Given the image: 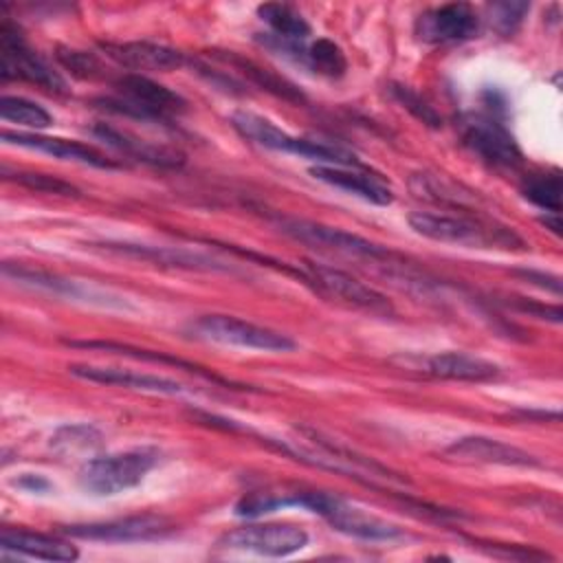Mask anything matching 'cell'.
Returning <instances> with one entry per match:
<instances>
[{
  "label": "cell",
  "mask_w": 563,
  "mask_h": 563,
  "mask_svg": "<svg viewBox=\"0 0 563 563\" xmlns=\"http://www.w3.org/2000/svg\"><path fill=\"white\" fill-rule=\"evenodd\" d=\"M407 222L418 235L442 244L504 251L526 249V242L510 227L466 211H413Z\"/></svg>",
  "instance_id": "obj_1"
},
{
  "label": "cell",
  "mask_w": 563,
  "mask_h": 563,
  "mask_svg": "<svg viewBox=\"0 0 563 563\" xmlns=\"http://www.w3.org/2000/svg\"><path fill=\"white\" fill-rule=\"evenodd\" d=\"M231 125L242 139L273 152L295 154V156L314 161L317 165H361L356 154L350 150H343L339 145H328L321 141L292 136L279 125H275L273 121H268L266 117L249 110H235L231 114Z\"/></svg>",
  "instance_id": "obj_2"
},
{
  "label": "cell",
  "mask_w": 563,
  "mask_h": 563,
  "mask_svg": "<svg viewBox=\"0 0 563 563\" xmlns=\"http://www.w3.org/2000/svg\"><path fill=\"white\" fill-rule=\"evenodd\" d=\"M117 97L97 99V103L114 114H125L143 121H169L187 110V101L167 86L147 75L125 73L117 81Z\"/></svg>",
  "instance_id": "obj_3"
},
{
  "label": "cell",
  "mask_w": 563,
  "mask_h": 563,
  "mask_svg": "<svg viewBox=\"0 0 563 563\" xmlns=\"http://www.w3.org/2000/svg\"><path fill=\"white\" fill-rule=\"evenodd\" d=\"M161 451L154 446H136L101 457L88 460L79 468V486L92 495L108 497L125 493L143 482V477L158 464Z\"/></svg>",
  "instance_id": "obj_4"
},
{
  "label": "cell",
  "mask_w": 563,
  "mask_h": 563,
  "mask_svg": "<svg viewBox=\"0 0 563 563\" xmlns=\"http://www.w3.org/2000/svg\"><path fill=\"white\" fill-rule=\"evenodd\" d=\"M286 504L288 506H299L306 508L319 517H323L334 530L356 537V539H365V541H391L396 537H400V528L378 519L374 515H367L354 506H350L347 501H343L336 495H328V493H319V490H299V493H286Z\"/></svg>",
  "instance_id": "obj_5"
},
{
  "label": "cell",
  "mask_w": 563,
  "mask_h": 563,
  "mask_svg": "<svg viewBox=\"0 0 563 563\" xmlns=\"http://www.w3.org/2000/svg\"><path fill=\"white\" fill-rule=\"evenodd\" d=\"M189 332L191 336L202 341L244 350L292 352L297 347V341L292 336L233 314H202L189 323Z\"/></svg>",
  "instance_id": "obj_6"
},
{
  "label": "cell",
  "mask_w": 563,
  "mask_h": 563,
  "mask_svg": "<svg viewBox=\"0 0 563 563\" xmlns=\"http://www.w3.org/2000/svg\"><path fill=\"white\" fill-rule=\"evenodd\" d=\"M0 75L4 81H29L51 95L68 92L66 81L24 42L20 29L9 20L0 24Z\"/></svg>",
  "instance_id": "obj_7"
},
{
  "label": "cell",
  "mask_w": 563,
  "mask_h": 563,
  "mask_svg": "<svg viewBox=\"0 0 563 563\" xmlns=\"http://www.w3.org/2000/svg\"><path fill=\"white\" fill-rule=\"evenodd\" d=\"M277 227L288 238H292L301 244L314 246V249L341 253V255L356 257V260H369V262L389 260V251L385 246H380L367 238H361L356 233H350L345 229H339V227H328L323 222L288 218V216H279Z\"/></svg>",
  "instance_id": "obj_8"
},
{
  "label": "cell",
  "mask_w": 563,
  "mask_h": 563,
  "mask_svg": "<svg viewBox=\"0 0 563 563\" xmlns=\"http://www.w3.org/2000/svg\"><path fill=\"white\" fill-rule=\"evenodd\" d=\"M462 139L466 147L493 167H517L521 163V150L497 108L468 114L462 123Z\"/></svg>",
  "instance_id": "obj_9"
},
{
  "label": "cell",
  "mask_w": 563,
  "mask_h": 563,
  "mask_svg": "<svg viewBox=\"0 0 563 563\" xmlns=\"http://www.w3.org/2000/svg\"><path fill=\"white\" fill-rule=\"evenodd\" d=\"M303 279L310 284L314 290H319L325 297H334L352 308L365 310L369 314H391L394 306L387 301L385 295H380L376 288L363 284L354 275L319 264V262H303Z\"/></svg>",
  "instance_id": "obj_10"
},
{
  "label": "cell",
  "mask_w": 563,
  "mask_h": 563,
  "mask_svg": "<svg viewBox=\"0 0 563 563\" xmlns=\"http://www.w3.org/2000/svg\"><path fill=\"white\" fill-rule=\"evenodd\" d=\"M220 543L260 556H290L308 545V532L295 523H249L227 532Z\"/></svg>",
  "instance_id": "obj_11"
},
{
  "label": "cell",
  "mask_w": 563,
  "mask_h": 563,
  "mask_svg": "<svg viewBox=\"0 0 563 563\" xmlns=\"http://www.w3.org/2000/svg\"><path fill=\"white\" fill-rule=\"evenodd\" d=\"M402 367L416 369L431 378L462 380V383H484L499 376V365L466 352H435L424 356L400 358Z\"/></svg>",
  "instance_id": "obj_12"
},
{
  "label": "cell",
  "mask_w": 563,
  "mask_h": 563,
  "mask_svg": "<svg viewBox=\"0 0 563 563\" xmlns=\"http://www.w3.org/2000/svg\"><path fill=\"white\" fill-rule=\"evenodd\" d=\"M66 534L77 539H90V541H152L163 539L169 532H174V523L158 515H134V517H121L112 521H97V523H75L64 528Z\"/></svg>",
  "instance_id": "obj_13"
},
{
  "label": "cell",
  "mask_w": 563,
  "mask_h": 563,
  "mask_svg": "<svg viewBox=\"0 0 563 563\" xmlns=\"http://www.w3.org/2000/svg\"><path fill=\"white\" fill-rule=\"evenodd\" d=\"M479 18L466 2H451L433 7L418 15L416 35L427 44L464 42L477 33Z\"/></svg>",
  "instance_id": "obj_14"
},
{
  "label": "cell",
  "mask_w": 563,
  "mask_h": 563,
  "mask_svg": "<svg viewBox=\"0 0 563 563\" xmlns=\"http://www.w3.org/2000/svg\"><path fill=\"white\" fill-rule=\"evenodd\" d=\"M310 176L343 189L347 194H354L372 205H391L394 200V189L387 178H383L378 172L361 165H312Z\"/></svg>",
  "instance_id": "obj_15"
},
{
  "label": "cell",
  "mask_w": 563,
  "mask_h": 563,
  "mask_svg": "<svg viewBox=\"0 0 563 563\" xmlns=\"http://www.w3.org/2000/svg\"><path fill=\"white\" fill-rule=\"evenodd\" d=\"M444 455L466 464H495V466H521V468L541 466V462L532 453L488 435H464L451 442L444 449Z\"/></svg>",
  "instance_id": "obj_16"
},
{
  "label": "cell",
  "mask_w": 563,
  "mask_h": 563,
  "mask_svg": "<svg viewBox=\"0 0 563 563\" xmlns=\"http://www.w3.org/2000/svg\"><path fill=\"white\" fill-rule=\"evenodd\" d=\"M2 141L9 143V145H20V147H26V150L51 154V156H55L59 161L81 163V165H90V167H99V169H114V167H119L117 161L108 158L97 147L79 143V141H68V139H59V136H46V134H37V132H9V130L2 132Z\"/></svg>",
  "instance_id": "obj_17"
},
{
  "label": "cell",
  "mask_w": 563,
  "mask_h": 563,
  "mask_svg": "<svg viewBox=\"0 0 563 563\" xmlns=\"http://www.w3.org/2000/svg\"><path fill=\"white\" fill-rule=\"evenodd\" d=\"M68 372L77 378L90 380V383H101V385H117L125 389H136V391H147V394H183L185 385L161 374H147V372H136V369H125V367H110V365H88V363H75L68 365Z\"/></svg>",
  "instance_id": "obj_18"
},
{
  "label": "cell",
  "mask_w": 563,
  "mask_h": 563,
  "mask_svg": "<svg viewBox=\"0 0 563 563\" xmlns=\"http://www.w3.org/2000/svg\"><path fill=\"white\" fill-rule=\"evenodd\" d=\"M99 46L114 64L136 70L139 75L141 70H176L187 62L180 51L154 42H101Z\"/></svg>",
  "instance_id": "obj_19"
},
{
  "label": "cell",
  "mask_w": 563,
  "mask_h": 563,
  "mask_svg": "<svg viewBox=\"0 0 563 563\" xmlns=\"http://www.w3.org/2000/svg\"><path fill=\"white\" fill-rule=\"evenodd\" d=\"M2 273H4V277L15 279L18 284H24V286H31V288H37V290H46V292L57 295V297H68V299H75V301L81 299V301L99 303V306H119V308L125 306V301H121L119 297H110L108 292H101L92 286H86V284L75 282V279H64V277H57V275H51V273L33 271V268H26V266L4 264Z\"/></svg>",
  "instance_id": "obj_20"
},
{
  "label": "cell",
  "mask_w": 563,
  "mask_h": 563,
  "mask_svg": "<svg viewBox=\"0 0 563 563\" xmlns=\"http://www.w3.org/2000/svg\"><path fill=\"white\" fill-rule=\"evenodd\" d=\"M92 134L103 141L108 147L134 158V161H141V163H147V165H154V167H178L183 163V154L180 152H174L169 147H163V145H154L145 139H139L125 130H119L110 123H97L92 128Z\"/></svg>",
  "instance_id": "obj_21"
},
{
  "label": "cell",
  "mask_w": 563,
  "mask_h": 563,
  "mask_svg": "<svg viewBox=\"0 0 563 563\" xmlns=\"http://www.w3.org/2000/svg\"><path fill=\"white\" fill-rule=\"evenodd\" d=\"M0 545L4 552H15L44 561H75L79 556L77 548L59 537L31 532V530H13L4 528L0 534Z\"/></svg>",
  "instance_id": "obj_22"
},
{
  "label": "cell",
  "mask_w": 563,
  "mask_h": 563,
  "mask_svg": "<svg viewBox=\"0 0 563 563\" xmlns=\"http://www.w3.org/2000/svg\"><path fill=\"white\" fill-rule=\"evenodd\" d=\"M108 251L128 255V257H139V260H150L154 264H167V266H180V268H205V271H216L224 268L222 264L213 262L207 255L200 253H189V251H176V249H163V246H143V244H103Z\"/></svg>",
  "instance_id": "obj_23"
},
{
  "label": "cell",
  "mask_w": 563,
  "mask_h": 563,
  "mask_svg": "<svg viewBox=\"0 0 563 563\" xmlns=\"http://www.w3.org/2000/svg\"><path fill=\"white\" fill-rule=\"evenodd\" d=\"M66 345L73 347H81V350H99V352H110V354H121V356H130V358H139V361H147V363H156V365H172L178 369H187L194 372L198 376H205L213 383H222V378H218L216 374H209L205 369H200L196 363L183 361L178 356H169L165 352H152V350H143V347H134L130 343H114V341H66Z\"/></svg>",
  "instance_id": "obj_24"
},
{
  "label": "cell",
  "mask_w": 563,
  "mask_h": 563,
  "mask_svg": "<svg viewBox=\"0 0 563 563\" xmlns=\"http://www.w3.org/2000/svg\"><path fill=\"white\" fill-rule=\"evenodd\" d=\"M220 57H222L224 62H229L235 70H240V73H242L251 84H255L260 90H266V92H271V95H275V97H279V99H286V101H292V103L306 101L303 92H301L295 84H290L286 77L273 73L271 68L260 66V64H255V62H251V59H244V57H240V55H235V53L220 55Z\"/></svg>",
  "instance_id": "obj_25"
},
{
  "label": "cell",
  "mask_w": 563,
  "mask_h": 563,
  "mask_svg": "<svg viewBox=\"0 0 563 563\" xmlns=\"http://www.w3.org/2000/svg\"><path fill=\"white\" fill-rule=\"evenodd\" d=\"M257 15L264 24H268V29L273 31L271 35L284 40V42H292V44H303L310 35V24L306 22V18L290 4H282V2H266L257 7Z\"/></svg>",
  "instance_id": "obj_26"
},
{
  "label": "cell",
  "mask_w": 563,
  "mask_h": 563,
  "mask_svg": "<svg viewBox=\"0 0 563 563\" xmlns=\"http://www.w3.org/2000/svg\"><path fill=\"white\" fill-rule=\"evenodd\" d=\"M299 62L328 79H339L347 70V57L343 48L328 37H317L314 42L306 44Z\"/></svg>",
  "instance_id": "obj_27"
},
{
  "label": "cell",
  "mask_w": 563,
  "mask_h": 563,
  "mask_svg": "<svg viewBox=\"0 0 563 563\" xmlns=\"http://www.w3.org/2000/svg\"><path fill=\"white\" fill-rule=\"evenodd\" d=\"M521 194H523L526 200H530L539 209L550 211V213H559L561 211V194H563L559 172L528 176L521 185Z\"/></svg>",
  "instance_id": "obj_28"
},
{
  "label": "cell",
  "mask_w": 563,
  "mask_h": 563,
  "mask_svg": "<svg viewBox=\"0 0 563 563\" xmlns=\"http://www.w3.org/2000/svg\"><path fill=\"white\" fill-rule=\"evenodd\" d=\"M0 117L9 123L24 125L29 130H44L53 123V117L40 103L13 95H4L0 99Z\"/></svg>",
  "instance_id": "obj_29"
},
{
  "label": "cell",
  "mask_w": 563,
  "mask_h": 563,
  "mask_svg": "<svg viewBox=\"0 0 563 563\" xmlns=\"http://www.w3.org/2000/svg\"><path fill=\"white\" fill-rule=\"evenodd\" d=\"M101 444V433L92 424H68L55 431L51 438V446L64 453L73 451H90Z\"/></svg>",
  "instance_id": "obj_30"
},
{
  "label": "cell",
  "mask_w": 563,
  "mask_h": 563,
  "mask_svg": "<svg viewBox=\"0 0 563 563\" xmlns=\"http://www.w3.org/2000/svg\"><path fill=\"white\" fill-rule=\"evenodd\" d=\"M57 62L73 75L79 79H97L103 75V66L99 62V57L90 51H79V48H68V46H59L55 53Z\"/></svg>",
  "instance_id": "obj_31"
},
{
  "label": "cell",
  "mask_w": 563,
  "mask_h": 563,
  "mask_svg": "<svg viewBox=\"0 0 563 563\" xmlns=\"http://www.w3.org/2000/svg\"><path fill=\"white\" fill-rule=\"evenodd\" d=\"M389 92H391V97H394L405 110H409L416 119H420V121L427 123L429 128H440V125H442V119H440V114L433 110V106H431L429 101H424L422 95H418L413 88L402 86V84H391V86H389Z\"/></svg>",
  "instance_id": "obj_32"
},
{
  "label": "cell",
  "mask_w": 563,
  "mask_h": 563,
  "mask_svg": "<svg viewBox=\"0 0 563 563\" xmlns=\"http://www.w3.org/2000/svg\"><path fill=\"white\" fill-rule=\"evenodd\" d=\"M13 180L40 191V194H57V196H79V189L57 176H48V174H40V172H15Z\"/></svg>",
  "instance_id": "obj_33"
},
{
  "label": "cell",
  "mask_w": 563,
  "mask_h": 563,
  "mask_svg": "<svg viewBox=\"0 0 563 563\" xmlns=\"http://www.w3.org/2000/svg\"><path fill=\"white\" fill-rule=\"evenodd\" d=\"M530 7L523 2H504V4H495L493 7V18L490 22L501 31V33H512L515 26L521 22L523 13Z\"/></svg>",
  "instance_id": "obj_34"
},
{
  "label": "cell",
  "mask_w": 563,
  "mask_h": 563,
  "mask_svg": "<svg viewBox=\"0 0 563 563\" xmlns=\"http://www.w3.org/2000/svg\"><path fill=\"white\" fill-rule=\"evenodd\" d=\"M519 275H521L523 279H528L530 284H537V286H541V288L552 290L554 295L561 292V279L554 277V275H545V273H537V271H519Z\"/></svg>",
  "instance_id": "obj_35"
},
{
  "label": "cell",
  "mask_w": 563,
  "mask_h": 563,
  "mask_svg": "<svg viewBox=\"0 0 563 563\" xmlns=\"http://www.w3.org/2000/svg\"><path fill=\"white\" fill-rule=\"evenodd\" d=\"M541 222H543V224H545L554 235H559V233H561V231H559V229H561L559 213H552V218H548V216H545V218H541Z\"/></svg>",
  "instance_id": "obj_36"
}]
</instances>
